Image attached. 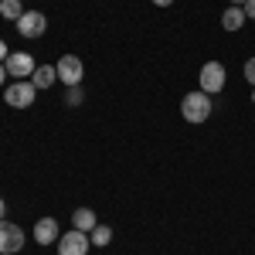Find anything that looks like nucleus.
<instances>
[{
	"label": "nucleus",
	"instance_id": "nucleus-1",
	"mask_svg": "<svg viewBox=\"0 0 255 255\" xmlns=\"http://www.w3.org/2000/svg\"><path fill=\"white\" fill-rule=\"evenodd\" d=\"M211 109H215V102H211L208 92H201V89H194V92H187V96L180 99V116L187 119V123H194V126L208 123L211 119Z\"/></svg>",
	"mask_w": 255,
	"mask_h": 255
},
{
	"label": "nucleus",
	"instance_id": "nucleus-2",
	"mask_svg": "<svg viewBox=\"0 0 255 255\" xmlns=\"http://www.w3.org/2000/svg\"><path fill=\"white\" fill-rule=\"evenodd\" d=\"M197 82H201V92L218 96V92L228 85V72H225V65H221V61H204V65H201V75H197Z\"/></svg>",
	"mask_w": 255,
	"mask_h": 255
},
{
	"label": "nucleus",
	"instance_id": "nucleus-3",
	"mask_svg": "<svg viewBox=\"0 0 255 255\" xmlns=\"http://www.w3.org/2000/svg\"><path fill=\"white\" fill-rule=\"evenodd\" d=\"M34 99H38V89H34L31 79L10 82V85L3 89V102H7L10 109H27V106H34Z\"/></svg>",
	"mask_w": 255,
	"mask_h": 255
},
{
	"label": "nucleus",
	"instance_id": "nucleus-4",
	"mask_svg": "<svg viewBox=\"0 0 255 255\" xmlns=\"http://www.w3.org/2000/svg\"><path fill=\"white\" fill-rule=\"evenodd\" d=\"M24 228L20 225H14V221H0V255H17L20 249H24Z\"/></svg>",
	"mask_w": 255,
	"mask_h": 255
},
{
	"label": "nucleus",
	"instance_id": "nucleus-5",
	"mask_svg": "<svg viewBox=\"0 0 255 255\" xmlns=\"http://www.w3.org/2000/svg\"><path fill=\"white\" fill-rule=\"evenodd\" d=\"M3 68H7L10 82H24V79H31V75L38 72V65H34V58H31L27 51H10V58L3 61Z\"/></svg>",
	"mask_w": 255,
	"mask_h": 255
},
{
	"label": "nucleus",
	"instance_id": "nucleus-6",
	"mask_svg": "<svg viewBox=\"0 0 255 255\" xmlns=\"http://www.w3.org/2000/svg\"><path fill=\"white\" fill-rule=\"evenodd\" d=\"M58 82L65 89H72V85H82V75H85V65H82L79 55H61L58 58Z\"/></svg>",
	"mask_w": 255,
	"mask_h": 255
},
{
	"label": "nucleus",
	"instance_id": "nucleus-7",
	"mask_svg": "<svg viewBox=\"0 0 255 255\" xmlns=\"http://www.w3.org/2000/svg\"><path fill=\"white\" fill-rule=\"evenodd\" d=\"M89 249H92V238L79 228H68L58 238V255H89Z\"/></svg>",
	"mask_w": 255,
	"mask_h": 255
},
{
	"label": "nucleus",
	"instance_id": "nucleus-8",
	"mask_svg": "<svg viewBox=\"0 0 255 255\" xmlns=\"http://www.w3.org/2000/svg\"><path fill=\"white\" fill-rule=\"evenodd\" d=\"M44 31H48V17H44L41 10H24V14H20V20H17V34L20 38L34 41V38H41Z\"/></svg>",
	"mask_w": 255,
	"mask_h": 255
},
{
	"label": "nucleus",
	"instance_id": "nucleus-9",
	"mask_svg": "<svg viewBox=\"0 0 255 255\" xmlns=\"http://www.w3.org/2000/svg\"><path fill=\"white\" fill-rule=\"evenodd\" d=\"M58 238H61V228L55 218H41L34 225V242L38 245H58Z\"/></svg>",
	"mask_w": 255,
	"mask_h": 255
},
{
	"label": "nucleus",
	"instance_id": "nucleus-10",
	"mask_svg": "<svg viewBox=\"0 0 255 255\" xmlns=\"http://www.w3.org/2000/svg\"><path fill=\"white\" fill-rule=\"evenodd\" d=\"M99 225V218L92 208H75L72 211V228H79V232H85V235H92V228Z\"/></svg>",
	"mask_w": 255,
	"mask_h": 255
},
{
	"label": "nucleus",
	"instance_id": "nucleus-11",
	"mask_svg": "<svg viewBox=\"0 0 255 255\" xmlns=\"http://www.w3.org/2000/svg\"><path fill=\"white\" fill-rule=\"evenodd\" d=\"M31 82H34L38 92H44V89H51V85L58 82V68H55V65H38V72L31 75Z\"/></svg>",
	"mask_w": 255,
	"mask_h": 255
},
{
	"label": "nucleus",
	"instance_id": "nucleus-12",
	"mask_svg": "<svg viewBox=\"0 0 255 255\" xmlns=\"http://www.w3.org/2000/svg\"><path fill=\"white\" fill-rule=\"evenodd\" d=\"M245 10H242V7H225V14H221V27H225V31H242V27H245Z\"/></svg>",
	"mask_w": 255,
	"mask_h": 255
},
{
	"label": "nucleus",
	"instance_id": "nucleus-13",
	"mask_svg": "<svg viewBox=\"0 0 255 255\" xmlns=\"http://www.w3.org/2000/svg\"><path fill=\"white\" fill-rule=\"evenodd\" d=\"M20 14H24V3H20V0H0V17L3 20H14V24H17Z\"/></svg>",
	"mask_w": 255,
	"mask_h": 255
},
{
	"label": "nucleus",
	"instance_id": "nucleus-14",
	"mask_svg": "<svg viewBox=\"0 0 255 255\" xmlns=\"http://www.w3.org/2000/svg\"><path fill=\"white\" fill-rule=\"evenodd\" d=\"M89 238H92V245H96V249H106V245L113 242V228H109V225H96Z\"/></svg>",
	"mask_w": 255,
	"mask_h": 255
},
{
	"label": "nucleus",
	"instance_id": "nucleus-15",
	"mask_svg": "<svg viewBox=\"0 0 255 255\" xmlns=\"http://www.w3.org/2000/svg\"><path fill=\"white\" fill-rule=\"evenodd\" d=\"M82 99H85V92H82V85H72V89H65V106L68 109H79Z\"/></svg>",
	"mask_w": 255,
	"mask_h": 255
},
{
	"label": "nucleus",
	"instance_id": "nucleus-16",
	"mask_svg": "<svg viewBox=\"0 0 255 255\" xmlns=\"http://www.w3.org/2000/svg\"><path fill=\"white\" fill-rule=\"evenodd\" d=\"M242 75H245V82L255 89V58H249L245 61V68H242Z\"/></svg>",
	"mask_w": 255,
	"mask_h": 255
},
{
	"label": "nucleus",
	"instance_id": "nucleus-17",
	"mask_svg": "<svg viewBox=\"0 0 255 255\" xmlns=\"http://www.w3.org/2000/svg\"><path fill=\"white\" fill-rule=\"evenodd\" d=\"M242 10H245V17H249V20H255V0H245Z\"/></svg>",
	"mask_w": 255,
	"mask_h": 255
},
{
	"label": "nucleus",
	"instance_id": "nucleus-18",
	"mask_svg": "<svg viewBox=\"0 0 255 255\" xmlns=\"http://www.w3.org/2000/svg\"><path fill=\"white\" fill-rule=\"evenodd\" d=\"M7 58H10V48H7V41L0 38V65H3V61H7Z\"/></svg>",
	"mask_w": 255,
	"mask_h": 255
},
{
	"label": "nucleus",
	"instance_id": "nucleus-19",
	"mask_svg": "<svg viewBox=\"0 0 255 255\" xmlns=\"http://www.w3.org/2000/svg\"><path fill=\"white\" fill-rule=\"evenodd\" d=\"M3 82H7V68L0 65V89H3Z\"/></svg>",
	"mask_w": 255,
	"mask_h": 255
},
{
	"label": "nucleus",
	"instance_id": "nucleus-20",
	"mask_svg": "<svg viewBox=\"0 0 255 255\" xmlns=\"http://www.w3.org/2000/svg\"><path fill=\"white\" fill-rule=\"evenodd\" d=\"M3 215H7V204H3V197H0V221H3Z\"/></svg>",
	"mask_w": 255,
	"mask_h": 255
},
{
	"label": "nucleus",
	"instance_id": "nucleus-21",
	"mask_svg": "<svg viewBox=\"0 0 255 255\" xmlns=\"http://www.w3.org/2000/svg\"><path fill=\"white\" fill-rule=\"evenodd\" d=\"M153 3H157V7H170L174 0H153Z\"/></svg>",
	"mask_w": 255,
	"mask_h": 255
},
{
	"label": "nucleus",
	"instance_id": "nucleus-22",
	"mask_svg": "<svg viewBox=\"0 0 255 255\" xmlns=\"http://www.w3.org/2000/svg\"><path fill=\"white\" fill-rule=\"evenodd\" d=\"M228 3H232V7H242V3H245V0H228Z\"/></svg>",
	"mask_w": 255,
	"mask_h": 255
},
{
	"label": "nucleus",
	"instance_id": "nucleus-23",
	"mask_svg": "<svg viewBox=\"0 0 255 255\" xmlns=\"http://www.w3.org/2000/svg\"><path fill=\"white\" fill-rule=\"evenodd\" d=\"M252 102H255V89H252Z\"/></svg>",
	"mask_w": 255,
	"mask_h": 255
}]
</instances>
